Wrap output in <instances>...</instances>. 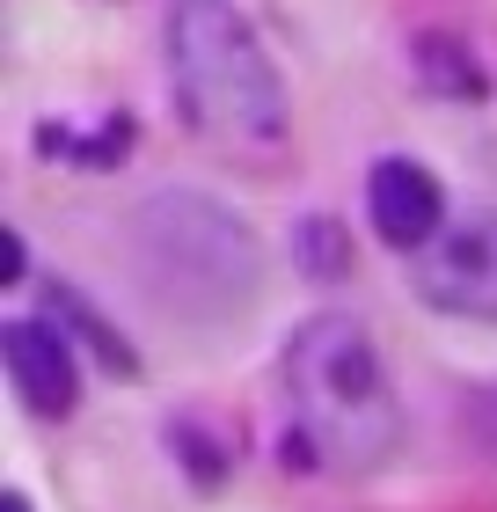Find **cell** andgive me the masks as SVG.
Masks as SVG:
<instances>
[{
    "label": "cell",
    "mask_w": 497,
    "mask_h": 512,
    "mask_svg": "<svg viewBox=\"0 0 497 512\" xmlns=\"http://www.w3.org/2000/svg\"><path fill=\"white\" fill-rule=\"evenodd\" d=\"M169 88H176V118L205 139L212 154L234 161H271L293 139V103L286 81L256 37V22L234 0H169Z\"/></svg>",
    "instance_id": "1"
},
{
    "label": "cell",
    "mask_w": 497,
    "mask_h": 512,
    "mask_svg": "<svg viewBox=\"0 0 497 512\" xmlns=\"http://www.w3.org/2000/svg\"><path fill=\"white\" fill-rule=\"evenodd\" d=\"M286 395H293V425L315 461L337 469H381L402 447V403L388 388L381 344L359 315L322 308L286 337Z\"/></svg>",
    "instance_id": "2"
},
{
    "label": "cell",
    "mask_w": 497,
    "mask_h": 512,
    "mask_svg": "<svg viewBox=\"0 0 497 512\" xmlns=\"http://www.w3.org/2000/svg\"><path fill=\"white\" fill-rule=\"evenodd\" d=\"M132 264L161 308L220 322L249 308L264 286V242L256 227L212 191H154L132 205Z\"/></svg>",
    "instance_id": "3"
},
{
    "label": "cell",
    "mask_w": 497,
    "mask_h": 512,
    "mask_svg": "<svg viewBox=\"0 0 497 512\" xmlns=\"http://www.w3.org/2000/svg\"><path fill=\"white\" fill-rule=\"evenodd\" d=\"M410 286L424 308L461 315V322H497V205L446 220L432 249H417Z\"/></svg>",
    "instance_id": "4"
},
{
    "label": "cell",
    "mask_w": 497,
    "mask_h": 512,
    "mask_svg": "<svg viewBox=\"0 0 497 512\" xmlns=\"http://www.w3.org/2000/svg\"><path fill=\"white\" fill-rule=\"evenodd\" d=\"M0 366L30 417H74L81 410V366L59 322H8L0 330Z\"/></svg>",
    "instance_id": "5"
},
{
    "label": "cell",
    "mask_w": 497,
    "mask_h": 512,
    "mask_svg": "<svg viewBox=\"0 0 497 512\" xmlns=\"http://www.w3.org/2000/svg\"><path fill=\"white\" fill-rule=\"evenodd\" d=\"M366 220H373V235H381L388 249H410V256L432 249L439 227H446L439 176L424 169V161H410V154L373 161V176H366Z\"/></svg>",
    "instance_id": "6"
},
{
    "label": "cell",
    "mask_w": 497,
    "mask_h": 512,
    "mask_svg": "<svg viewBox=\"0 0 497 512\" xmlns=\"http://www.w3.org/2000/svg\"><path fill=\"white\" fill-rule=\"evenodd\" d=\"M410 66H417V81L432 88V96H446V103H483V96H490L483 59L468 52L461 37H446V30H424L417 52H410Z\"/></svg>",
    "instance_id": "7"
},
{
    "label": "cell",
    "mask_w": 497,
    "mask_h": 512,
    "mask_svg": "<svg viewBox=\"0 0 497 512\" xmlns=\"http://www.w3.org/2000/svg\"><path fill=\"white\" fill-rule=\"evenodd\" d=\"M52 322H74V330L88 337V344H96V352H103V366H110V374H139V359H132V344L125 337H117V330H103V315L96 308H88V300H74V293H52Z\"/></svg>",
    "instance_id": "8"
},
{
    "label": "cell",
    "mask_w": 497,
    "mask_h": 512,
    "mask_svg": "<svg viewBox=\"0 0 497 512\" xmlns=\"http://www.w3.org/2000/svg\"><path fill=\"white\" fill-rule=\"evenodd\" d=\"M300 264L315 271V278H337V271L351 264V249H344V227L329 220V213H315V220H300Z\"/></svg>",
    "instance_id": "9"
},
{
    "label": "cell",
    "mask_w": 497,
    "mask_h": 512,
    "mask_svg": "<svg viewBox=\"0 0 497 512\" xmlns=\"http://www.w3.org/2000/svg\"><path fill=\"white\" fill-rule=\"evenodd\" d=\"M468 432H476V447L497 461V388H483L476 403H468Z\"/></svg>",
    "instance_id": "10"
},
{
    "label": "cell",
    "mask_w": 497,
    "mask_h": 512,
    "mask_svg": "<svg viewBox=\"0 0 497 512\" xmlns=\"http://www.w3.org/2000/svg\"><path fill=\"white\" fill-rule=\"evenodd\" d=\"M0 512H30V498H22V491H8V498H0Z\"/></svg>",
    "instance_id": "11"
}]
</instances>
